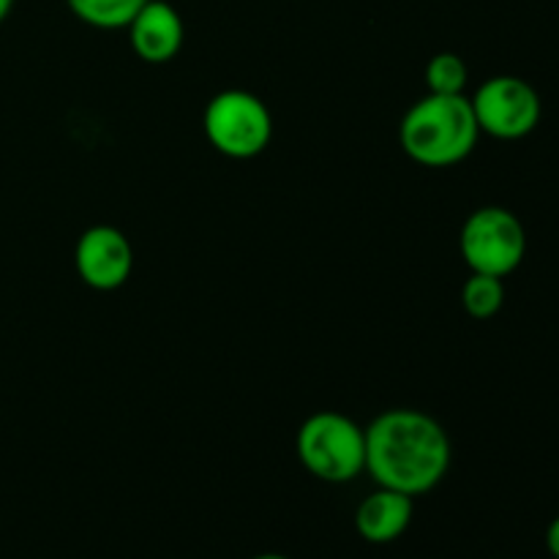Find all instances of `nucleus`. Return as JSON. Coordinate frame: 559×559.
Listing matches in <instances>:
<instances>
[{
    "label": "nucleus",
    "mask_w": 559,
    "mask_h": 559,
    "mask_svg": "<svg viewBox=\"0 0 559 559\" xmlns=\"http://www.w3.org/2000/svg\"><path fill=\"white\" fill-rule=\"evenodd\" d=\"M467 80V63L456 52H440L426 63V87H429V93L456 96V93H464Z\"/></svg>",
    "instance_id": "f8f14e48"
},
{
    "label": "nucleus",
    "mask_w": 559,
    "mask_h": 559,
    "mask_svg": "<svg viewBox=\"0 0 559 559\" xmlns=\"http://www.w3.org/2000/svg\"><path fill=\"white\" fill-rule=\"evenodd\" d=\"M459 249L473 273L506 278L527 254V233L516 213L500 205L478 207L464 222Z\"/></svg>",
    "instance_id": "39448f33"
},
{
    "label": "nucleus",
    "mask_w": 559,
    "mask_h": 559,
    "mask_svg": "<svg viewBox=\"0 0 559 559\" xmlns=\"http://www.w3.org/2000/svg\"><path fill=\"white\" fill-rule=\"evenodd\" d=\"M202 131L213 151L227 158H254L271 145L273 118L267 104L243 87L218 91L202 112Z\"/></svg>",
    "instance_id": "20e7f679"
},
{
    "label": "nucleus",
    "mask_w": 559,
    "mask_h": 559,
    "mask_svg": "<svg viewBox=\"0 0 559 559\" xmlns=\"http://www.w3.org/2000/svg\"><path fill=\"white\" fill-rule=\"evenodd\" d=\"M451 437L420 409H385L366 426V473L382 489L429 495L451 469Z\"/></svg>",
    "instance_id": "f257e3e1"
},
{
    "label": "nucleus",
    "mask_w": 559,
    "mask_h": 559,
    "mask_svg": "<svg viewBox=\"0 0 559 559\" xmlns=\"http://www.w3.org/2000/svg\"><path fill=\"white\" fill-rule=\"evenodd\" d=\"M251 559H289V557H284V555H257V557H251Z\"/></svg>",
    "instance_id": "2eb2a0df"
},
{
    "label": "nucleus",
    "mask_w": 559,
    "mask_h": 559,
    "mask_svg": "<svg viewBox=\"0 0 559 559\" xmlns=\"http://www.w3.org/2000/svg\"><path fill=\"white\" fill-rule=\"evenodd\" d=\"M413 516V497L380 486L355 511V530L369 544H393V540L407 533Z\"/></svg>",
    "instance_id": "1a4fd4ad"
},
{
    "label": "nucleus",
    "mask_w": 559,
    "mask_h": 559,
    "mask_svg": "<svg viewBox=\"0 0 559 559\" xmlns=\"http://www.w3.org/2000/svg\"><path fill=\"white\" fill-rule=\"evenodd\" d=\"M11 9H14V0H0V25H3V22L9 20Z\"/></svg>",
    "instance_id": "4468645a"
},
{
    "label": "nucleus",
    "mask_w": 559,
    "mask_h": 559,
    "mask_svg": "<svg viewBox=\"0 0 559 559\" xmlns=\"http://www.w3.org/2000/svg\"><path fill=\"white\" fill-rule=\"evenodd\" d=\"M506 304V284L497 276L469 273L462 287V306L473 320H491Z\"/></svg>",
    "instance_id": "9b49d317"
},
{
    "label": "nucleus",
    "mask_w": 559,
    "mask_h": 559,
    "mask_svg": "<svg viewBox=\"0 0 559 559\" xmlns=\"http://www.w3.org/2000/svg\"><path fill=\"white\" fill-rule=\"evenodd\" d=\"M147 0H66L71 14L96 31H126Z\"/></svg>",
    "instance_id": "9d476101"
},
{
    "label": "nucleus",
    "mask_w": 559,
    "mask_h": 559,
    "mask_svg": "<svg viewBox=\"0 0 559 559\" xmlns=\"http://www.w3.org/2000/svg\"><path fill=\"white\" fill-rule=\"evenodd\" d=\"M74 267L91 289H98V293L120 289L134 271L131 240L118 227L96 224L76 240Z\"/></svg>",
    "instance_id": "0eeeda50"
},
{
    "label": "nucleus",
    "mask_w": 559,
    "mask_h": 559,
    "mask_svg": "<svg viewBox=\"0 0 559 559\" xmlns=\"http://www.w3.org/2000/svg\"><path fill=\"white\" fill-rule=\"evenodd\" d=\"M126 31L136 58L151 66H164L178 58L186 38L183 16L167 0H147Z\"/></svg>",
    "instance_id": "6e6552de"
},
{
    "label": "nucleus",
    "mask_w": 559,
    "mask_h": 559,
    "mask_svg": "<svg viewBox=\"0 0 559 559\" xmlns=\"http://www.w3.org/2000/svg\"><path fill=\"white\" fill-rule=\"evenodd\" d=\"M295 453L317 480L349 484L366 473V429L349 415L322 409L300 424Z\"/></svg>",
    "instance_id": "7ed1b4c3"
},
{
    "label": "nucleus",
    "mask_w": 559,
    "mask_h": 559,
    "mask_svg": "<svg viewBox=\"0 0 559 559\" xmlns=\"http://www.w3.org/2000/svg\"><path fill=\"white\" fill-rule=\"evenodd\" d=\"M480 140L473 102L464 93H426L404 112L399 145L420 167H456L473 156Z\"/></svg>",
    "instance_id": "f03ea898"
},
{
    "label": "nucleus",
    "mask_w": 559,
    "mask_h": 559,
    "mask_svg": "<svg viewBox=\"0 0 559 559\" xmlns=\"http://www.w3.org/2000/svg\"><path fill=\"white\" fill-rule=\"evenodd\" d=\"M469 102H473L480 134L506 142L524 140L527 134H533L544 115L538 91L527 80L513 74L486 80Z\"/></svg>",
    "instance_id": "423d86ee"
},
{
    "label": "nucleus",
    "mask_w": 559,
    "mask_h": 559,
    "mask_svg": "<svg viewBox=\"0 0 559 559\" xmlns=\"http://www.w3.org/2000/svg\"><path fill=\"white\" fill-rule=\"evenodd\" d=\"M546 549L551 557L559 559V516L551 519L549 530H546Z\"/></svg>",
    "instance_id": "ddd939ff"
}]
</instances>
